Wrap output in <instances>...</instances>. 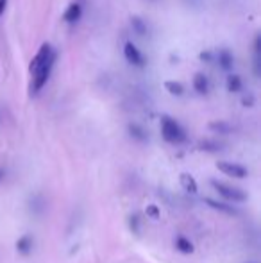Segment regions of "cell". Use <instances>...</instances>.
<instances>
[{"mask_svg":"<svg viewBox=\"0 0 261 263\" xmlns=\"http://www.w3.org/2000/svg\"><path fill=\"white\" fill-rule=\"evenodd\" d=\"M142 224H143V218L139 213H132L127 218V226H129V231L134 233V235H139L142 233Z\"/></svg>","mask_w":261,"mask_h":263,"instance_id":"cell-15","label":"cell"},{"mask_svg":"<svg viewBox=\"0 0 261 263\" xmlns=\"http://www.w3.org/2000/svg\"><path fill=\"white\" fill-rule=\"evenodd\" d=\"M193 90H195L198 95H206L209 91V81L202 72L193 76Z\"/></svg>","mask_w":261,"mask_h":263,"instance_id":"cell-11","label":"cell"},{"mask_svg":"<svg viewBox=\"0 0 261 263\" xmlns=\"http://www.w3.org/2000/svg\"><path fill=\"white\" fill-rule=\"evenodd\" d=\"M202 201H204L206 206H209V208L215 210V211H220V213H224V215H229V217H236V215H240V210H238L236 206L229 204V202L216 201V199H211V197H204Z\"/></svg>","mask_w":261,"mask_h":263,"instance_id":"cell-6","label":"cell"},{"mask_svg":"<svg viewBox=\"0 0 261 263\" xmlns=\"http://www.w3.org/2000/svg\"><path fill=\"white\" fill-rule=\"evenodd\" d=\"M179 183H181V188H183V190L188 192V194L195 195L197 192H198V184H197L195 177H193L192 174L183 172L181 176H179Z\"/></svg>","mask_w":261,"mask_h":263,"instance_id":"cell-10","label":"cell"},{"mask_svg":"<svg viewBox=\"0 0 261 263\" xmlns=\"http://www.w3.org/2000/svg\"><path fill=\"white\" fill-rule=\"evenodd\" d=\"M247 263H254V261H247Z\"/></svg>","mask_w":261,"mask_h":263,"instance_id":"cell-26","label":"cell"},{"mask_svg":"<svg viewBox=\"0 0 261 263\" xmlns=\"http://www.w3.org/2000/svg\"><path fill=\"white\" fill-rule=\"evenodd\" d=\"M124 54H126V59L131 63L132 66H143L145 65V58H143V54L139 52L138 47H136L132 42H126V45H124Z\"/></svg>","mask_w":261,"mask_h":263,"instance_id":"cell-7","label":"cell"},{"mask_svg":"<svg viewBox=\"0 0 261 263\" xmlns=\"http://www.w3.org/2000/svg\"><path fill=\"white\" fill-rule=\"evenodd\" d=\"M211 52H200V59L202 61H211Z\"/></svg>","mask_w":261,"mask_h":263,"instance_id":"cell-22","label":"cell"},{"mask_svg":"<svg viewBox=\"0 0 261 263\" xmlns=\"http://www.w3.org/2000/svg\"><path fill=\"white\" fill-rule=\"evenodd\" d=\"M29 208H31L32 215H42L45 211V199H43L42 194H36L31 197V202H29Z\"/></svg>","mask_w":261,"mask_h":263,"instance_id":"cell-13","label":"cell"},{"mask_svg":"<svg viewBox=\"0 0 261 263\" xmlns=\"http://www.w3.org/2000/svg\"><path fill=\"white\" fill-rule=\"evenodd\" d=\"M244 106H252V97L249 95V99H244Z\"/></svg>","mask_w":261,"mask_h":263,"instance_id":"cell-24","label":"cell"},{"mask_svg":"<svg viewBox=\"0 0 261 263\" xmlns=\"http://www.w3.org/2000/svg\"><path fill=\"white\" fill-rule=\"evenodd\" d=\"M127 131H129L131 138L136 140V142H139V143H143V142H147V140H149L147 131L139 124H129V125H127Z\"/></svg>","mask_w":261,"mask_h":263,"instance_id":"cell-12","label":"cell"},{"mask_svg":"<svg viewBox=\"0 0 261 263\" xmlns=\"http://www.w3.org/2000/svg\"><path fill=\"white\" fill-rule=\"evenodd\" d=\"M81 14H83V6H81V2H72L63 13V20L66 24H77V22L81 20Z\"/></svg>","mask_w":261,"mask_h":263,"instance_id":"cell-9","label":"cell"},{"mask_svg":"<svg viewBox=\"0 0 261 263\" xmlns=\"http://www.w3.org/2000/svg\"><path fill=\"white\" fill-rule=\"evenodd\" d=\"M218 65H220V68L222 70H231L234 66V55L231 50H227V49H224V50H220L218 52Z\"/></svg>","mask_w":261,"mask_h":263,"instance_id":"cell-14","label":"cell"},{"mask_svg":"<svg viewBox=\"0 0 261 263\" xmlns=\"http://www.w3.org/2000/svg\"><path fill=\"white\" fill-rule=\"evenodd\" d=\"M216 168L224 174V176L234 177V179H245L249 177V168L240 163H233V161H216Z\"/></svg>","mask_w":261,"mask_h":263,"instance_id":"cell-4","label":"cell"},{"mask_svg":"<svg viewBox=\"0 0 261 263\" xmlns=\"http://www.w3.org/2000/svg\"><path fill=\"white\" fill-rule=\"evenodd\" d=\"M145 217L150 218V220H159L161 218V210L157 204H149L145 208Z\"/></svg>","mask_w":261,"mask_h":263,"instance_id":"cell-19","label":"cell"},{"mask_svg":"<svg viewBox=\"0 0 261 263\" xmlns=\"http://www.w3.org/2000/svg\"><path fill=\"white\" fill-rule=\"evenodd\" d=\"M174 247H175V251H179L181 254H193V253H195V246H193V242L185 235L175 236V238H174Z\"/></svg>","mask_w":261,"mask_h":263,"instance_id":"cell-8","label":"cell"},{"mask_svg":"<svg viewBox=\"0 0 261 263\" xmlns=\"http://www.w3.org/2000/svg\"><path fill=\"white\" fill-rule=\"evenodd\" d=\"M242 88H244V83H242L240 76H236V73L227 76V90H229L231 93H238V91H242Z\"/></svg>","mask_w":261,"mask_h":263,"instance_id":"cell-16","label":"cell"},{"mask_svg":"<svg viewBox=\"0 0 261 263\" xmlns=\"http://www.w3.org/2000/svg\"><path fill=\"white\" fill-rule=\"evenodd\" d=\"M209 129L220 133V135H229L231 133L229 124H226V122H211V124H209Z\"/></svg>","mask_w":261,"mask_h":263,"instance_id":"cell-21","label":"cell"},{"mask_svg":"<svg viewBox=\"0 0 261 263\" xmlns=\"http://www.w3.org/2000/svg\"><path fill=\"white\" fill-rule=\"evenodd\" d=\"M165 90L174 97H181L185 93V86L179 81H165Z\"/></svg>","mask_w":261,"mask_h":263,"instance_id":"cell-17","label":"cell"},{"mask_svg":"<svg viewBox=\"0 0 261 263\" xmlns=\"http://www.w3.org/2000/svg\"><path fill=\"white\" fill-rule=\"evenodd\" d=\"M161 136H163V140L167 143L179 145V143H183L186 140V131L175 118L163 115L161 117Z\"/></svg>","mask_w":261,"mask_h":263,"instance_id":"cell-2","label":"cell"},{"mask_svg":"<svg viewBox=\"0 0 261 263\" xmlns=\"http://www.w3.org/2000/svg\"><path fill=\"white\" fill-rule=\"evenodd\" d=\"M54 61H56V50L52 49L50 43H43L39 47L38 54L32 58L31 65H29V72H31V95L39 93L43 86L47 84L50 77V72L54 68Z\"/></svg>","mask_w":261,"mask_h":263,"instance_id":"cell-1","label":"cell"},{"mask_svg":"<svg viewBox=\"0 0 261 263\" xmlns=\"http://www.w3.org/2000/svg\"><path fill=\"white\" fill-rule=\"evenodd\" d=\"M200 149L206 153H218V151H222V143L215 142V140H204V142H200Z\"/></svg>","mask_w":261,"mask_h":263,"instance_id":"cell-18","label":"cell"},{"mask_svg":"<svg viewBox=\"0 0 261 263\" xmlns=\"http://www.w3.org/2000/svg\"><path fill=\"white\" fill-rule=\"evenodd\" d=\"M4 177H6V170L0 168V183H2V181H4Z\"/></svg>","mask_w":261,"mask_h":263,"instance_id":"cell-25","label":"cell"},{"mask_svg":"<svg viewBox=\"0 0 261 263\" xmlns=\"http://www.w3.org/2000/svg\"><path fill=\"white\" fill-rule=\"evenodd\" d=\"M34 247H36V238L32 233H24V235L18 236L16 243H14V249L20 256L29 258L32 253H34Z\"/></svg>","mask_w":261,"mask_h":263,"instance_id":"cell-5","label":"cell"},{"mask_svg":"<svg viewBox=\"0 0 261 263\" xmlns=\"http://www.w3.org/2000/svg\"><path fill=\"white\" fill-rule=\"evenodd\" d=\"M7 7V0H0V16L4 14V11H6Z\"/></svg>","mask_w":261,"mask_h":263,"instance_id":"cell-23","label":"cell"},{"mask_svg":"<svg viewBox=\"0 0 261 263\" xmlns=\"http://www.w3.org/2000/svg\"><path fill=\"white\" fill-rule=\"evenodd\" d=\"M209 184H211L213 190L224 199V202H229V204H233V206L244 204V202H247V199H249V195L238 186H231V184H226V183H222V181H216V179H211Z\"/></svg>","mask_w":261,"mask_h":263,"instance_id":"cell-3","label":"cell"},{"mask_svg":"<svg viewBox=\"0 0 261 263\" xmlns=\"http://www.w3.org/2000/svg\"><path fill=\"white\" fill-rule=\"evenodd\" d=\"M131 24H132V29H134L136 32H138L139 36H143L147 32V25H145V22L142 20L139 16H132L131 18Z\"/></svg>","mask_w":261,"mask_h":263,"instance_id":"cell-20","label":"cell"}]
</instances>
